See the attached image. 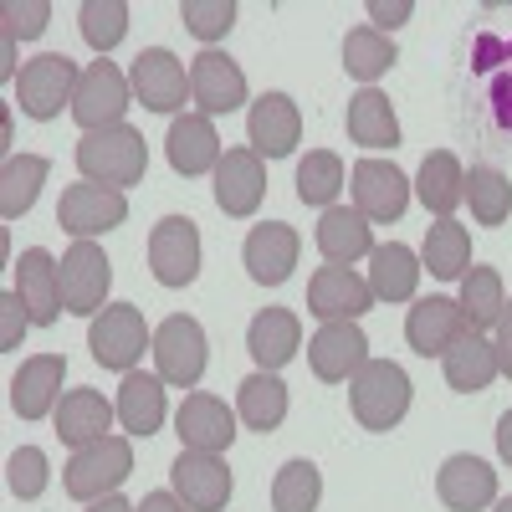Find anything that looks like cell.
<instances>
[{"instance_id":"obj_49","label":"cell","mask_w":512,"mask_h":512,"mask_svg":"<svg viewBox=\"0 0 512 512\" xmlns=\"http://www.w3.org/2000/svg\"><path fill=\"white\" fill-rule=\"evenodd\" d=\"M134 512H190V507H185L175 492H149V497H144Z\"/></svg>"},{"instance_id":"obj_35","label":"cell","mask_w":512,"mask_h":512,"mask_svg":"<svg viewBox=\"0 0 512 512\" xmlns=\"http://www.w3.org/2000/svg\"><path fill=\"white\" fill-rule=\"evenodd\" d=\"M441 369H446V384H451V390H461V395L487 390V384L502 374V369H497V349L487 344L482 333H466L456 349H446Z\"/></svg>"},{"instance_id":"obj_22","label":"cell","mask_w":512,"mask_h":512,"mask_svg":"<svg viewBox=\"0 0 512 512\" xmlns=\"http://www.w3.org/2000/svg\"><path fill=\"white\" fill-rule=\"evenodd\" d=\"M62 262H52V251H41V246H31V251H21V262H16V297L26 303V313H31V323L36 328H52L67 308H62Z\"/></svg>"},{"instance_id":"obj_12","label":"cell","mask_w":512,"mask_h":512,"mask_svg":"<svg viewBox=\"0 0 512 512\" xmlns=\"http://www.w3.org/2000/svg\"><path fill=\"white\" fill-rule=\"evenodd\" d=\"M149 272L159 287H190L200 277V231L190 216H164L149 231Z\"/></svg>"},{"instance_id":"obj_32","label":"cell","mask_w":512,"mask_h":512,"mask_svg":"<svg viewBox=\"0 0 512 512\" xmlns=\"http://www.w3.org/2000/svg\"><path fill=\"white\" fill-rule=\"evenodd\" d=\"M415 195L425 210H436V221H451V210L466 200V169L451 149H436L425 154L420 175H415Z\"/></svg>"},{"instance_id":"obj_37","label":"cell","mask_w":512,"mask_h":512,"mask_svg":"<svg viewBox=\"0 0 512 512\" xmlns=\"http://www.w3.org/2000/svg\"><path fill=\"white\" fill-rule=\"evenodd\" d=\"M461 313H466V323H472V333H482V328H497V318H502V308H507V292H502V272L497 267H472L461 277Z\"/></svg>"},{"instance_id":"obj_45","label":"cell","mask_w":512,"mask_h":512,"mask_svg":"<svg viewBox=\"0 0 512 512\" xmlns=\"http://www.w3.org/2000/svg\"><path fill=\"white\" fill-rule=\"evenodd\" d=\"M0 16H6V36H41V31H47L52 6H47V0H26V6H21V0H11Z\"/></svg>"},{"instance_id":"obj_48","label":"cell","mask_w":512,"mask_h":512,"mask_svg":"<svg viewBox=\"0 0 512 512\" xmlns=\"http://www.w3.org/2000/svg\"><path fill=\"white\" fill-rule=\"evenodd\" d=\"M492 349H497V369L512 379V303L502 308V318H497V338H492Z\"/></svg>"},{"instance_id":"obj_28","label":"cell","mask_w":512,"mask_h":512,"mask_svg":"<svg viewBox=\"0 0 512 512\" xmlns=\"http://www.w3.org/2000/svg\"><path fill=\"white\" fill-rule=\"evenodd\" d=\"M313 241H318L328 267H354L359 256L374 251V226L349 205H328L318 216V226H313Z\"/></svg>"},{"instance_id":"obj_24","label":"cell","mask_w":512,"mask_h":512,"mask_svg":"<svg viewBox=\"0 0 512 512\" xmlns=\"http://www.w3.org/2000/svg\"><path fill=\"white\" fill-rule=\"evenodd\" d=\"M436 497L451 512H487L497 502V472L482 456H446L441 472H436Z\"/></svg>"},{"instance_id":"obj_15","label":"cell","mask_w":512,"mask_h":512,"mask_svg":"<svg viewBox=\"0 0 512 512\" xmlns=\"http://www.w3.org/2000/svg\"><path fill=\"white\" fill-rule=\"evenodd\" d=\"M374 308L369 277H359L354 267H318L308 282V313L318 323H359Z\"/></svg>"},{"instance_id":"obj_1","label":"cell","mask_w":512,"mask_h":512,"mask_svg":"<svg viewBox=\"0 0 512 512\" xmlns=\"http://www.w3.org/2000/svg\"><path fill=\"white\" fill-rule=\"evenodd\" d=\"M77 169L88 185H108V190H134L144 185V169H149V144L139 128L113 123L98 128V134H82L77 139Z\"/></svg>"},{"instance_id":"obj_3","label":"cell","mask_w":512,"mask_h":512,"mask_svg":"<svg viewBox=\"0 0 512 512\" xmlns=\"http://www.w3.org/2000/svg\"><path fill=\"white\" fill-rule=\"evenodd\" d=\"M134 477V446L128 436H103L93 446H77L72 461L62 466V492L77 502H103Z\"/></svg>"},{"instance_id":"obj_29","label":"cell","mask_w":512,"mask_h":512,"mask_svg":"<svg viewBox=\"0 0 512 512\" xmlns=\"http://www.w3.org/2000/svg\"><path fill=\"white\" fill-rule=\"evenodd\" d=\"M420 256L405 241H384L369 251V292L374 303H415V287H420Z\"/></svg>"},{"instance_id":"obj_41","label":"cell","mask_w":512,"mask_h":512,"mask_svg":"<svg viewBox=\"0 0 512 512\" xmlns=\"http://www.w3.org/2000/svg\"><path fill=\"white\" fill-rule=\"evenodd\" d=\"M318 497H323V477L308 456H292L272 477V512H318Z\"/></svg>"},{"instance_id":"obj_23","label":"cell","mask_w":512,"mask_h":512,"mask_svg":"<svg viewBox=\"0 0 512 512\" xmlns=\"http://www.w3.org/2000/svg\"><path fill=\"white\" fill-rule=\"evenodd\" d=\"M62 374H67V359L62 354H31L16 369V379H11V410L21 420L57 415V405H62Z\"/></svg>"},{"instance_id":"obj_14","label":"cell","mask_w":512,"mask_h":512,"mask_svg":"<svg viewBox=\"0 0 512 512\" xmlns=\"http://www.w3.org/2000/svg\"><path fill=\"white\" fill-rule=\"evenodd\" d=\"M231 466L221 456L205 451H180L175 466H169V492H175L190 512H226L231 502Z\"/></svg>"},{"instance_id":"obj_47","label":"cell","mask_w":512,"mask_h":512,"mask_svg":"<svg viewBox=\"0 0 512 512\" xmlns=\"http://www.w3.org/2000/svg\"><path fill=\"white\" fill-rule=\"evenodd\" d=\"M410 0H395V6H390V0H369V21H374V31H384V36H390L395 26H405L410 21Z\"/></svg>"},{"instance_id":"obj_52","label":"cell","mask_w":512,"mask_h":512,"mask_svg":"<svg viewBox=\"0 0 512 512\" xmlns=\"http://www.w3.org/2000/svg\"><path fill=\"white\" fill-rule=\"evenodd\" d=\"M492 512H512V497H497V502H492Z\"/></svg>"},{"instance_id":"obj_2","label":"cell","mask_w":512,"mask_h":512,"mask_svg":"<svg viewBox=\"0 0 512 512\" xmlns=\"http://www.w3.org/2000/svg\"><path fill=\"white\" fill-rule=\"evenodd\" d=\"M410 395H415L410 390V374L395 359H369L349 379V410H354V420L364 425V431H374V436L395 431V425L405 420Z\"/></svg>"},{"instance_id":"obj_16","label":"cell","mask_w":512,"mask_h":512,"mask_svg":"<svg viewBox=\"0 0 512 512\" xmlns=\"http://www.w3.org/2000/svg\"><path fill=\"white\" fill-rule=\"evenodd\" d=\"M190 98L205 118H221V113H236L246 103V72L216 52V47H205L200 57H190Z\"/></svg>"},{"instance_id":"obj_7","label":"cell","mask_w":512,"mask_h":512,"mask_svg":"<svg viewBox=\"0 0 512 512\" xmlns=\"http://www.w3.org/2000/svg\"><path fill=\"white\" fill-rule=\"evenodd\" d=\"M128 103H134V88H128V77L108 57L82 67V82H77V93H72V118L82 123V134H98V128L123 123Z\"/></svg>"},{"instance_id":"obj_40","label":"cell","mask_w":512,"mask_h":512,"mask_svg":"<svg viewBox=\"0 0 512 512\" xmlns=\"http://www.w3.org/2000/svg\"><path fill=\"white\" fill-rule=\"evenodd\" d=\"M466 200H472V216L477 226H507L512 216V180L492 164H472L466 175Z\"/></svg>"},{"instance_id":"obj_11","label":"cell","mask_w":512,"mask_h":512,"mask_svg":"<svg viewBox=\"0 0 512 512\" xmlns=\"http://www.w3.org/2000/svg\"><path fill=\"white\" fill-rule=\"evenodd\" d=\"M472 333V323H466L461 303L456 297H415L410 313H405V344L420 354V359H446V349H456L461 338Z\"/></svg>"},{"instance_id":"obj_31","label":"cell","mask_w":512,"mask_h":512,"mask_svg":"<svg viewBox=\"0 0 512 512\" xmlns=\"http://www.w3.org/2000/svg\"><path fill=\"white\" fill-rule=\"evenodd\" d=\"M236 420L256 436H272L277 425L287 420V384L267 369H256L236 384Z\"/></svg>"},{"instance_id":"obj_25","label":"cell","mask_w":512,"mask_h":512,"mask_svg":"<svg viewBox=\"0 0 512 512\" xmlns=\"http://www.w3.org/2000/svg\"><path fill=\"white\" fill-rule=\"evenodd\" d=\"M297 349H303V318L292 308H262L246 323V354L256 359V369L277 374L282 364L297 359Z\"/></svg>"},{"instance_id":"obj_19","label":"cell","mask_w":512,"mask_h":512,"mask_svg":"<svg viewBox=\"0 0 512 512\" xmlns=\"http://www.w3.org/2000/svg\"><path fill=\"white\" fill-rule=\"evenodd\" d=\"M175 436L185 451L221 456L236 441V410L216 395H185V405L175 410Z\"/></svg>"},{"instance_id":"obj_46","label":"cell","mask_w":512,"mask_h":512,"mask_svg":"<svg viewBox=\"0 0 512 512\" xmlns=\"http://www.w3.org/2000/svg\"><path fill=\"white\" fill-rule=\"evenodd\" d=\"M0 318H6V328H0V349H16L21 333H26V323H31V313H26V303H21L16 292L0 297Z\"/></svg>"},{"instance_id":"obj_20","label":"cell","mask_w":512,"mask_h":512,"mask_svg":"<svg viewBox=\"0 0 512 512\" xmlns=\"http://www.w3.org/2000/svg\"><path fill=\"white\" fill-rule=\"evenodd\" d=\"M267 200V169H262V154L256 149H226L221 164H216V205L226 216L246 221L256 216Z\"/></svg>"},{"instance_id":"obj_27","label":"cell","mask_w":512,"mask_h":512,"mask_svg":"<svg viewBox=\"0 0 512 512\" xmlns=\"http://www.w3.org/2000/svg\"><path fill=\"white\" fill-rule=\"evenodd\" d=\"M113 410H118L123 436H139V441H149V436L159 431V425H164V415H169V400H164V379H159V374H144V369L123 374Z\"/></svg>"},{"instance_id":"obj_10","label":"cell","mask_w":512,"mask_h":512,"mask_svg":"<svg viewBox=\"0 0 512 512\" xmlns=\"http://www.w3.org/2000/svg\"><path fill=\"white\" fill-rule=\"evenodd\" d=\"M349 190H354V210L364 221H400L410 205V180L395 159H359L349 169Z\"/></svg>"},{"instance_id":"obj_36","label":"cell","mask_w":512,"mask_h":512,"mask_svg":"<svg viewBox=\"0 0 512 512\" xmlns=\"http://www.w3.org/2000/svg\"><path fill=\"white\" fill-rule=\"evenodd\" d=\"M52 175V164L41 159V154H11L6 169H0V216L6 221H21L26 210L36 205L41 185H47Z\"/></svg>"},{"instance_id":"obj_17","label":"cell","mask_w":512,"mask_h":512,"mask_svg":"<svg viewBox=\"0 0 512 512\" xmlns=\"http://www.w3.org/2000/svg\"><path fill=\"white\" fill-rule=\"evenodd\" d=\"M246 139L262 159H287L297 144H303V108H297L287 93H262L246 113Z\"/></svg>"},{"instance_id":"obj_5","label":"cell","mask_w":512,"mask_h":512,"mask_svg":"<svg viewBox=\"0 0 512 512\" xmlns=\"http://www.w3.org/2000/svg\"><path fill=\"white\" fill-rule=\"evenodd\" d=\"M88 349H93V359H98L103 369L134 374L139 359H144V349H154V333H149V323H144V313H139L134 303H113V308H103V313L93 318Z\"/></svg>"},{"instance_id":"obj_38","label":"cell","mask_w":512,"mask_h":512,"mask_svg":"<svg viewBox=\"0 0 512 512\" xmlns=\"http://www.w3.org/2000/svg\"><path fill=\"white\" fill-rule=\"evenodd\" d=\"M344 185H349V169H344V159H338L333 149H313L303 164H297V200L303 205L328 210Z\"/></svg>"},{"instance_id":"obj_30","label":"cell","mask_w":512,"mask_h":512,"mask_svg":"<svg viewBox=\"0 0 512 512\" xmlns=\"http://www.w3.org/2000/svg\"><path fill=\"white\" fill-rule=\"evenodd\" d=\"M52 420H57V436L77 451V446H93V441H103V436L113 431L118 410H113V405H108L98 390H67Z\"/></svg>"},{"instance_id":"obj_8","label":"cell","mask_w":512,"mask_h":512,"mask_svg":"<svg viewBox=\"0 0 512 512\" xmlns=\"http://www.w3.org/2000/svg\"><path fill=\"white\" fill-rule=\"evenodd\" d=\"M128 88H134V98L149 113L180 118V108L190 98V72H185V62L169 52V47H144L134 57V67H128Z\"/></svg>"},{"instance_id":"obj_34","label":"cell","mask_w":512,"mask_h":512,"mask_svg":"<svg viewBox=\"0 0 512 512\" xmlns=\"http://www.w3.org/2000/svg\"><path fill=\"white\" fill-rule=\"evenodd\" d=\"M420 267H431V277L441 282H461L472 272V231L461 221H436L425 231V246H420Z\"/></svg>"},{"instance_id":"obj_51","label":"cell","mask_w":512,"mask_h":512,"mask_svg":"<svg viewBox=\"0 0 512 512\" xmlns=\"http://www.w3.org/2000/svg\"><path fill=\"white\" fill-rule=\"evenodd\" d=\"M88 512H134V507H128V502L113 492V497H103V502H88Z\"/></svg>"},{"instance_id":"obj_50","label":"cell","mask_w":512,"mask_h":512,"mask_svg":"<svg viewBox=\"0 0 512 512\" xmlns=\"http://www.w3.org/2000/svg\"><path fill=\"white\" fill-rule=\"evenodd\" d=\"M497 456H502V461L512 466V410H507V415L497 420Z\"/></svg>"},{"instance_id":"obj_18","label":"cell","mask_w":512,"mask_h":512,"mask_svg":"<svg viewBox=\"0 0 512 512\" xmlns=\"http://www.w3.org/2000/svg\"><path fill=\"white\" fill-rule=\"evenodd\" d=\"M297 251H303V236H297L287 221H262V226H251V236L241 246V267L251 272V282L282 287L297 267Z\"/></svg>"},{"instance_id":"obj_21","label":"cell","mask_w":512,"mask_h":512,"mask_svg":"<svg viewBox=\"0 0 512 512\" xmlns=\"http://www.w3.org/2000/svg\"><path fill=\"white\" fill-rule=\"evenodd\" d=\"M308 364L323 384H344L369 364V338L359 323H323L308 338Z\"/></svg>"},{"instance_id":"obj_13","label":"cell","mask_w":512,"mask_h":512,"mask_svg":"<svg viewBox=\"0 0 512 512\" xmlns=\"http://www.w3.org/2000/svg\"><path fill=\"white\" fill-rule=\"evenodd\" d=\"M128 221V195L123 190H108V185H67L62 190V205H57V226L77 241H93L113 226Z\"/></svg>"},{"instance_id":"obj_43","label":"cell","mask_w":512,"mask_h":512,"mask_svg":"<svg viewBox=\"0 0 512 512\" xmlns=\"http://www.w3.org/2000/svg\"><path fill=\"white\" fill-rule=\"evenodd\" d=\"M6 482H11V492H16L21 502H36L41 492L52 487V461H47V451H41V446H21V451H11V461H6Z\"/></svg>"},{"instance_id":"obj_33","label":"cell","mask_w":512,"mask_h":512,"mask_svg":"<svg viewBox=\"0 0 512 512\" xmlns=\"http://www.w3.org/2000/svg\"><path fill=\"white\" fill-rule=\"evenodd\" d=\"M344 123H349V139H354L359 149H400V118H395L390 98H384L379 88L354 93Z\"/></svg>"},{"instance_id":"obj_39","label":"cell","mask_w":512,"mask_h":512,"mask_svg":"<svg viewBox=\"0 0 512 512\" xmlns=\"http://www.w3.org/2000/svg\"><path fill=\"white\" fill-rule=\"evenodd\" d=\"M400 62V52H395V41L384 36V31H374V26H354L349 36H344V67H349V77H359L364 88L374 77H384Z\"/></svg>"},{"instance_id":"obj_44","label":"cell","mask_w":512,"mask_h":512,"mask_svg":"<svg viewBox=\"0 0 512 512\" xmlns=\"http://www.w3.org/2000/svg\"><path fill=\"white\" fill-rule=\"evenodd\" d=\"M180 21H185L190 36H200L205 47H210V41H221L236 26V0H185Z\"/></svg>"},{"instance_id":"obj_4","label":"cell","mask_w":512,"mask_h":512,"mask_svg":"<svg viewBox=\"0 0 512 512\" xmlns=\"http://www.w3.org/2000/svg\"><path fill=\"white\" fill-rule=\"evenodd\" d=\"M154 374L175 390H195L205 364H210V344H205V328L190 313H175L154 328Z\"/></svg>"},{"instance_id":"obj_6","label":"cell","mask_w":512,"mask_h":512,"mask_svg":"<svg viewBox=\"0 0 512 512\" xmlns=\"http://www.w3.org/2000/svg\"><path fill=\"white\" fill-rule=\"evenodd\" d=\"M77 82H82V72H77L72 57L41 52V57H31V62L21 67V77H16V103H21L26 118H41V123H47V118H57L62 108H72Z\"/></svg>"},{"instance_id":"obj_26","label":"cell","mask_w":512,"mask_h":512,"mask_svg":"<svg viewBox=\"0 0 512 512\" xmlns=\"http://www.w3.org/2000/svg\"><path fill=\"white\" fill-rule=\"evenodd\" d=\"M164 154H169V169L185 175V180L205 175V169H216L221 164V134H216V123H210L205 113H180L175 123H169Z\"/></svg>"},{"instance_id":"obj_42","label":"cell","mask_w":512,"mask_h":512,"mask_svg":"<svg viewBox=\"0 0 512 512\" xmlns=\"http://www.w3.org/2000/svg\"><path fill=\"white\" fill-rule=\"evenodd\" d=\"M77 26H82V41H88L98 57H108L128 36V6L123 0H88V6L77 11Z\"/></svg>"},{"instance_id":"obj_9","label":"cell","mask_w":512,"mask_h":512,"mask_svg":"<svg viewBox=\"0 0 512 512\" xmlns=\"http://www.w3.org/2000/svg\"><path fill=\"white\" fill-rule=\"evenodd\" d=\"M62 308L77 318H98L108 303V287H113V262L103 256L98 241H72V251L62 256Z\"/></svg>"}]
</instances>
